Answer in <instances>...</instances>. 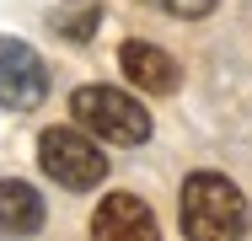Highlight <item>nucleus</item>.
Instances as JSON below:
<instances>
[{"label":"nucleus","mask_w":252,"mask_h":241,"mask_svg":"<svg viewBox=\"0 0 252 241\" xmlns=\"http://www.w3.org/2000/svg\"><path fill=\"white\" fill-rule=\"evenodd\" d=\"M183 231L193 241H225L247 231V204L242 188L220 172H193L183 182Z\"/></svg>","instance_id":"1"},{"label":"nucleus","mask_w":252,"mask_h":241,"mask_svg":"<svg viewBox=\"0 0 252 241\" xmlns=\"http://www.w3.org/2000/svg\"><path fill=\"white\" fill-rule=\"evenodd\" d=\"M70 113H75L81 129H92V134H102L113 145H145L151 140V113L134 96H124L118 86H81L70 96Z\"/></svg>","instance_id":"2"},{"label":"nucleus","mask_w":252,"mask_h":241,"mask_svg":"<svg viewBox=\"0 0 252 241\" xmlns=\"http://www.w3.org/2000/svg\"><path fill=\"white\" fill-rule=\"evenodd\" d=\"M38 161L59 188H97L107 177V155L81 129H43L38 134Z\"/></svg>","instance_id":"3"},{"label":"nucleus","mask_w":252,"mask_h":241,"mask_svg":"<svg viewBox=\"0 0 252 241\" xmlns=\"http://www.w3.org/2000/svg\"><path fill=\"white\" fill-rule=\"evenodd\" d=\"M49 96V70L22 38H0V107L32 113Z\"/></svg>","instance_id":"4"},{"label":"nucleus","mask_w":252,"mask_h":241,"mask_svg":"<svg viewBox=\"0 0 252 241\" xmlns=\"http://www.w3.org/2000/svg\"><path fill=\"white\" fill-rule=\"evenodd\" d=\"M118 64H124V75H129L140 91L166 96V91H177V86H183L177 59H172V54H161L156 43H124V48H118Z\"/></svg>","instance_id":"5"},{"label":"nucleus","mask_w":252,"mask_h":241,"mask_svg":"<svg viewBox=\"0 0 252 241\" xmlns=\"http://www.w3.org/2000/svg\"><path fill=\"white\" fill-rule=\"evenodd\" d=\"M92 236H102V241H118V236L151 241L156 236V214L134 198V193H113V198H102L97 220H92Z\"/></svg>","instance_id":"6"},{"label":"nucleus","mask_w":252,"mask_h":241,"mask_svg":"<svg viewBox=\"0 0 252 241\" xmlns=\"http://www.w3.org/2000/svg\"><path fill=\"white\" fill-rule=\"evenodd\" d=\"M38 225H43V198H38V188L5 177V182H0V231H11V236H32Z\"/></svg>","instance_id":"7"},{"label":"nucleus","mask_w":252,"mask_h":241,"mask_svg":"<svg viewBox=\"0 0 252 241\" xmlns=\"http://www.w3.org/2000/svg\"><path fill=\"white\" fill-rule=\"evenodd\" d=\"M59 38H92L97 32V5H81V11H59L54 16Z\"/></svg>","instance_id":"8"},{"label":"nucleus","mask_w":252,"mask_h":241,"mask_svg":"<svg viewBox=\"0 0 252 241\" xmlns=\"http://www.w3.org/2000/svg\"><path fill=\"white\" fill-rule=\"evenodd\" d=\"M161 11H172V16H188V22H199V16H209L220 0H156Z\"/></svg>","instance_id":"9"}]
</instances>
